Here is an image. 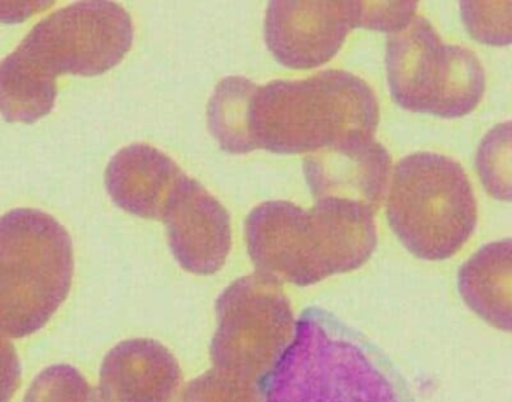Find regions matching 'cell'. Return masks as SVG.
<instances>
[{"label":"cell","instance_id":"6da1fadb","mask_svg":"<svg viewBox=\"0 0 512 402\" xmlns=\"http://www.w3.org/2000/svg\"><path fill=\"white\" fill-rule=\"evenodd\" d=\"M245 243L259 275L307 287L364 266L376 249V222L350 201L316 200L311 209L265 201L245 219Z\"/></svg>","mask_w":512,"mask_h":402},{"label":"cell","instance_id":"7a4b0ae2","mask_svg":"<svg viewBox=\"0 0 512 402\" xmlns=\"http://www.w3.org/2000/svg\"><path fill=\"white\" fill-rule=\"evenodd\" d=\"M259 390L265 402H415L379 348L316 306L302 312Z\"/></svg>","mask_w":512,"mask_h":402},{"label":"cell","instance_id":"3957f363","mask_svg":"<svg viewBox=\"0 0 512 402\" xmlns=\"http://www.w3.org/2000/svg\"><path fill=\"white\" fill-rule=\"evenodd\" d=\"M379 104L362 78L326 69L301 80L254 86L248 99L251 150L296 155L376 138Z\"/></svg>","mask_w":512,"mask_h":402},{"label":"cell","instance_id":"277c9868","mask_svg":"<svg viewBox=\"0 0 512 402\" xmlns=\"http://www.w3.org/2000/svg\"><path fill=\"white\" fill-rule=\"evenodd\" d=\"M73 242L49 213L0 216V332L25 338L43 329L71 290Z\"/></svg>","mask_w":512,"mask_h":402},{"label":"cell","instance_id":"5b68a950","mask_svg":"<svg viewBox=\"0 0 512 402\" xmlns=\"http://www.w3.org/2000/svg\"><path fill=\"white\" fill-rule=\"evenodd\" d=\"M386 218L415 257H454L475 231L478 206L472 183L455 159L434 152L404 156L395 165Z\"/></svg>","mask_w":512,"mask_h":402},{"label":"cell","instance_id":"8992f818","mask_svg":"<svg viewBox=\"0 0 512 402\" xmlns=\"http://www.w3.org/2000/svg\"><path fill=\"white\" fill-rule=\"evenodd\" d=\"M386 74L395 104L443 119L472 113L485 92L484 66L476 54L443 41L424 15L389 35Z\"/></svg>","mask_w":512,"mask_h":402},{"label":"cell","instance_id":"52a82bcc","mask_svg":"<svg viewBox=\"0 0 512 402\" xmlns=\"http://www.w3.org/2000/svg\"><path fill=\"white\" fill-rule=\"evenodd\" d=\"M133 21L115 2H77L32 27L14 57L41 83L64 74L95 77L115 68L133 45Z\"/></svg>","mask_w":512,"mask_h":402},{"label":"cell","instance_id":"ba28073f","mask_svg":"<svg viewBox=\"0 0 512 402\" xmlns=\"http://www.w3.org/2000/svg\"><path fill=\"white\" fill-rule=\"evenodd\" d=\"M215 308L214 369L260 389L295 333L289 297L278 282L253 273L232 282Z\"/></svg>","mask_w":512,"mask_h":402},{"label":"cell","instance_id":"9c48e42d","mask_svg":"<svg viewBox=\"0 0 512 402\" xmlns=\"http://www.w3.org/2000/svg\"><path fill=\"white\" fill-rule=\"evenodd\" d=\"M356 27V2L274 0L265 17L272 56L290 69H313L337 56Z\"/></svg>","mask_w":512,"mask_h":402},{"label":"cell","instance_id":"30bf717a","mask_svg":"<svg viewBox=\"0 0 512 402\" xmlns=\"http://www.w3.org/2000/svg\"><path fill=\"white\" fill-rule=\"evenodd\" d=\"M161 221L182 269L212 275L224 266L232 249V222L226 207L202 183L185 174L167 201Z\"/></svg>","mask_w":512,"mask_h":402},{"label":"cell","instance_id":"8fae6325","mask_svg":"<svg viewBox=\"0 0 512 402\" xmlns=\"http://www.w3.org/2000/svg\"><path fill=\"white\" fill-rule=\"evenodd\" d=\"M391 170V156L376 138L317 150L304 159V174L316 200L361 204L376 213Z\"/></svg>","mask_w":512,"mask_h":402},{"label":"cell","instance_id":"7c38bea8","mask_svg":"<svg viewBox=\"0 0 512 402\" xmlns=\"http://www.w3.org/2000/svg\"><path fill=\"white\" fill-rule=\"evenodd\" d=\"M181 381V366L166 345L128 339L107 353L100 392L109 402H173Z\"/></svg>","mask_w":512,"mask_h":402},{"label":"cell","instance_id":"4fadbf2b","mask_svg":"<svg viewBox=\"0 0 512 402\" xmlns=\"http://www.w3.org/2000/svg\"><path fill=\"white\" fill-rule=\"evenodd\" d=\"M184 176L181 167L157 147L131 144L110 159L104 180L121 209L140 218L161 219Z\"/></svg>","mask_w":512,"mask_h":402},{"label":"cell","instance_id":"5bb4252c","mask_svg":"<svg viewBox=\"0 0 512 402\" xmlns=\"http://www.w3.org/2000/svg\"><path fill=\"white\" fill-rule=\"evenodd\" d=\"M511 239L482 246L458 272V290L473 312L511 330Z\"/></svg>","mask_w":512,"mask_h":402},{"label":"cell","instance_id":"9a60e30c","mask_svg":"<svg viewBox=\"0 0 512 402\" xmlns=\"http://www.w3.org/2000/svg\"><path fill=\"white\" fill-rule=\"evenodd\" d=\"M254 86L256 83L245 77L223 78L209 99V129L226 152H253L248 143L247 113Z\"/></svg>","mask_w":512,"mask_h":402},{"label":"cell","instance_id":"2e32d148","mask_svg":"<svg viewBox=\"0 0 512 402\" xmlns=\"http://www.w3.org/2000/svg\"><path fill=\"white\" fill-rule=\"evenodd\" d=\"M23 402H109L91 386L79 369L55 365L44 369L32 381Z\"/></svg>","mask_w":512,"mask_h":402},{"label":"cell","instance_id":"e0dca14e","mask_svg":"<svg viewBox=\"0 0 512 402\" xmlns=\"http://www.w3.org/2000/svg\"><path fill=\"white\" fill-rule=\"evenodd\" d=\"M511 123L496 126L482 141L478 150L479 176L485 189L500 200L511 198L509 164H511Z\"/></svg>","mask_w":512,"mask_h":402},{"label":"cell","instance_id":"ac0fdd59","mask_svg":"<svg viewBox=\"0 0 512 402\" xmlns=\"http://www.w3.org/2000/svg\"><path fill=\"white\" fill-rule=\"evenodd\" d=\"M181 402H262V395L254 384L211 369L188 383Z\"/></svg>","mask_w":512,"mask_h":402},{"label":"cell","instance_id":"d6986e66","mask_svg":"<svg viewBox=\"0 0 512 402\" xmlns=\"http://www.w3.org/2000/svg\"><path fill=\"white\" fill-rule=\"evenodd\" d=\"M416 2H356V27L391 33L416 15Z\"/></svg>","mask_w":512,"mask_h":402},{"label":"cell","instance_id":"ffe728a7","mask_svg":"<svg viewBox=\"0 0 512 402\" xmlns=\"http://www.w3.org/2000/svg\"><path fill=\"white\" fill-rule=\"evenodd\" d=\"M499 3H490V17H488V3L463 2V21L469 29L470 35L478 41L491 45H508L511 42V17L493 20L491 15L496 11Z\"/></svg>","mask_w":512,"mask_h":402},{"label":"cell","instance_id":"44dd1931","mask_svg":"<svg viewBox=\"0 0 512 402\" xmlns=\"http://www.w3.org/2000/svg\"><path fill=\"white\" fill-rule=\"evenodd\" d=\"M22 384V366L16 347L0 332V402H11Z\"/></svg>","mask_w":512,"mask_h":402}]
</instances>
